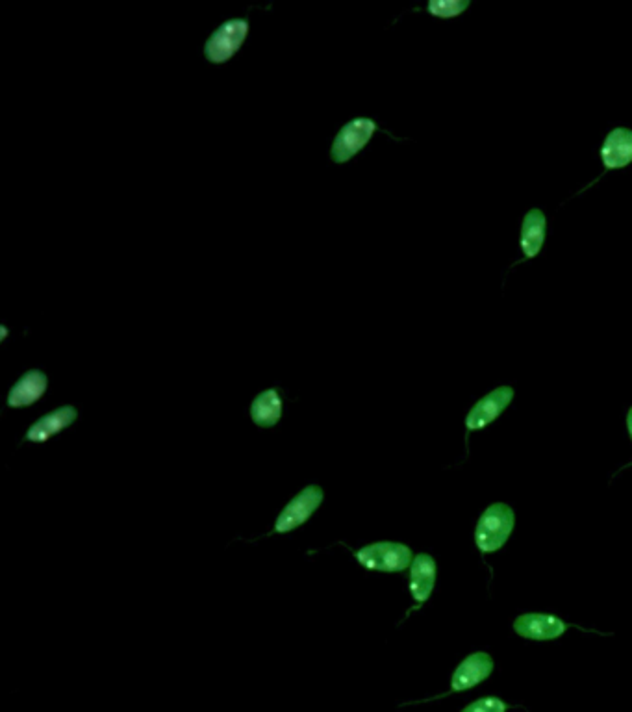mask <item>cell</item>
Returning a JSON list of instances; mask_svg holds the SVG:
<instances>
[{
	"instance_id": "30bf717a",
	"label": "cell",
	"mask_w": 632,
	"mask_h": 712,
	"mask_svg": "<svg viewBox=\"0 0 632 712\" xmlns=\"http://www.w3.org/2000/svg\"><path fill=\"white\" fill-rule=\"evenodd\" d=\"M545 236H547V217L540 208H532L523 216L521 232H519L523 260H532L542 253Z\"/></svg>"
},
{
	"instance_id": "9a60e30c",
	"label": "cell",
	"mask_w": 632,
	"mask_h": 712,
	"mask_svg": "<svg viewBox=\"0 0 632 712\" xmlns=\"http://www.w3.org/2000/svg\"><path fill=\"white\" fill-rule=\"evenodd\" d=\"M469 0H430L427 10L436 19H455L469 8Z\"/></svg>"
},
{
	"instance_id": "ba28073f",
	"label": "cell",
	"mask_w": 632,
	"mask_h": 712,
	"mask_svg": "<svg viewBox=\"0 0 632 712\" xmlns=\"http://www.w3.org/2000/svg\"><path fill=\"white\" fill-rule=\"evenodd\" d=\"M493 672V659L488 653H473L468 659L460 662L455 674L451 677V692H464L468 688L477 687Z\"/></svg>"
},
{
	"instance_id": "7c38bea8",
	"label": "cell",
	"mask_w": 632,
	"mask_h": 712,
	"mask_svg": "<svg viewBox=\"0 0 632 712\" xmlns=\"http://www.w3.org/2000/svg\"><path fill=\"white\" fill-rule=\"evenodd\" d=\"M76 418H78L76 408H56V410H52L47 416H43L41 420L36 421V423L28 429L26 440H30V442H34V444H43V442H47L54 434L62 433L71 423H75Z\"/></svg>"
},
{
	"instance_id": "9c48e42d",
	"label": "cell",
	"mask_w": 632,
	"mask_h": 712,
	"mask_svg": "<svg viewBox=\"0 0 632 712\" xmlns=\"http://www.w3.org/2000/svg\"><path fill=\"white\" fill-rule=\"evenodd\" d=\"M514 631L529 640H557L566 633V623L551 614H523L514 622Z\"/></svg>"
},
{
	"instance_id": "e0dca14e",
	"label": "cell",
	"mask_w": 632,
	"mask_h": 712,
	"mask_svg": "<svg viewBox=\"0 0 632 712\" xmlns=\"http://www.w3.org/2000/svg\"><path fill=\"white\" fill-rule=\"evenodd\" d=\"M627 431H629V436H631L632 440V407L629 412H627Z\"/></svg>"
},
{
	"instance_id": "2e32d148",
	"label": "cell",
	"mask_w": 632,
	"mask_h": 712,
	"mask_svg": "<svg viewBox=\"0 0 632 712\" xmlns=\"http://www.w3.org/2000/svg\"><path fill=\"white\" fill-rule=\"evenodd\" d=\"M462 712H506V705L497 698H482V700L473 701Z\"/></svg>"
},
{
	"instance_id": "7a4b0ae2",
	"label": "cell",
	"mask_w": 632,
	"mask_h": 712,
	"mask_svg": "<svg viewBox=\"0 0 632 712\" xmlns=\"http://www.w3.org/2000/svg\"><path fill=\"white\" fill-rule=\"evenodd\" d=\"M377 130H379L377 123L369 117H354L349 123H345L332 143L330 149L332 162L342 166L349 160H353L356 154L366 149L367 143L375 136Z\"/></svg>"
},
{
	"instance_id": "5bb4252c",
	"label": "cell",
	"mask_w": 632,
	"mask_h": 712,
	"mask_svg": "<svg viewBox=\"0 0 632 712\" xmlns=\"http://www.w3.org/2000/svg\"><path fill=\"white\" fill-rule=\"evenodd\" d=\"M282 416V397L275 388L258 395L251 405V418L258 427L269 429L277 425Z\"/></svg>"
},
{
	"instance_id": "8992f818",
	"label": "cell",
	"mask_w": 632,
	"mask_h": 712,
	"mask_svg": "<svg viewBox=\"0 0 632 712\" xmlns=\"http://www.w3.org/2000/svg\"><path fill=\"white\" fill-rule=\"evenodd\" d=\"M514 388L510 386H499L488 395H484L475 403V407L471 408L466 416V429L469 433L473 431H481L484 427H488L490 423L497 420L508 405L514 399Z\"/></svg>"
},
{
	"instance_id": "3957f363",
	"label": "cell",
	"mask_w": 632,
	"mask_h": 712,
	"mask_svg": "<svg viewBox=\"0 0 632 712\" xmlns=\"http://www.w3.org/2000/svg\"><path fill=\"white\" fill-rule=\"evenodd\" d=\"M249 34V23L245 19H230L219 26L204 45V56L210 64H227L232 56L240 52L243 41Z\"/></svg>"
},
{
	"instance_id": "52a82bcc",
	"label": "cell",
	"mask_w": 632,
	"mask_h": 712,
	"mask_svg": "<svg viewBox=\"0 0 632 712\" xmlns=\"http://www.w3.org/2000/svg\"><path fill=\"white\" fill-rule=\"evenodd\" d=\"M601 162L605 171L623 169L632 164V130L631 128H614L607 134L601 145Z\"/></svg>"
},
{
	"instance_id": "5b68a950",
	"label": "cell",
	"mask_w": 632,
	"mask_h": 712,
	"mask_svg": "<svg viewBox=\"0 0 632 712\" xmlns=\"http://www.w3.org/2000/svg\"><path fill=\"white\" fill-rule=\"evenodd\" d=\"M323 503V490L319 486H306L303 492L293 497L288 507L282 510L275 523L277 533H290L301 527Z\"/></svg>"
},
{
	"instance_id": "277c9868",
	"label": "cell",
	"mask_w": 632,
	"mask_h": 712,
	"mask_svg": "<svg viewBox=\"0 0 632 712\" xmlns=\"http://www.w3.org/2000/svg\"><path fill=\"white\" fill-rule=\"evenodd\" d=\"M356 559L369 570L377 572H403L412 566V551L405 544L395 542H379L362 547L356 553Z\"/></svg>"
},
{
	"instance_id": "8fae6325",
	"label": "cell",
	"mask_w": 632,
	"mask_h": 712,
	"mask_svg": "<svg viewBox=\"0 0 632 712\" xmlns=\"http://www.w3.org/2000/svg\"><path fill=\"white\" fill-rule=\"evenodd\" d=\"M47 377L38 369H30L25 375L15 382L10 395H8V407L21 408L30 407L38 403L43 394L47 392Z\"/></svg>"
},
{
	"instance_id": "6da1fadb",
	"label": "cell",
	"mask_w": 632,
	"mask_h": 712,
	"mask_svg": "<svg viewBox=\"0 0 632 712\" xmlns=\"http://www.w3.org/2000/svg\"><path fill=\"white\" fill-rule=\"evenodd\" d=\"M514 523H516L514 510L505 503H493L484 510L475 531V540L482 553H492L505 546L508 536L514 529Z\"/></svg>"
},
{
	"instance_id": "4fadbf2b",
	"label": "cell",
	"mask_w": 632,
	"mask_h": 712,
	"mask_svg": "<svg viewBox=\"0 0 632 712\" xmlns=\"http://www.w3.org/2000/svg\"><path fill=\"white\" fill-rule=\"evenodd\" d=\"M436 583V562L430 557L421 553L416 559L412 560L410 566V592L412 598L418 603H423L430 598L432 588Z\"/></svg>"
}]
</instances>
